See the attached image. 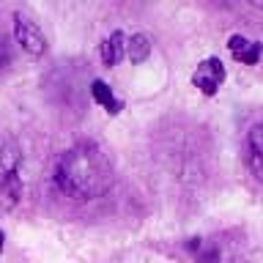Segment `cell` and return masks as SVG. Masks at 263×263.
<instances>
[{
	"mask_svg": "<svg viewBox=\"0 0 263 263\" xmlns=\"http://www.w3.org/2000/svg\"><path fill=\"white\" fill-rule=\"evenodd\" d=\"M151 55V39L145 33H135L132 39H126V58L132 63H143Z\"/></svg>",
	"mask_w": 263,
	"mask_h": 263,
	"instance_id": "8",
	"label": "cell"
},
{
	"mask_svg": "<svg viewBox=\"0 0 263 263\" xmlns=\"http://www.w3.org/2000/svg\"><path fill=\"white\" fill-rule=\"evenodd\" d=\"M228 49H230V55H233L238 63L255 66L260 61L263 44H260V41H250V39H244V36H238V33H236V36L228 39Z\"/></svg>",
	"mask_w": 263,
	"mask_h": 263,
	"instance_id": "5",
	"label": "cell"
},
{
	"mask_svg": "<svg viewBox=\"0 0 263 263\" xmlns=\"http://www.w3.org/2000/svg\"><path fill=\"white\" fill-rule=\"evenodd\" d=\"M250 170H252V176L263 184V156L258 154H250Z\"/></svg>",
	"mask_w": 263,
	"mask_h": 263,
	"instance_id": "10",
	"label": "cell"
},
{
	"mask_svg": "<svg viewBox=\"0 0 263 263\" xmlns=\"http://www.w3.org/2000/svg\"><path fill=\"white\" fill-rule=\"evenodd\" d=\"M55 184L71 200H96L112 184V167L96 143H77L61 154L55 164Z\"/></svg>",
	"mask_w": 263,
	"mask_h": 263,
	"instance_id": "1",
	"label": "cell"
},
{
	"mask_svg": "<svg viewBox=\"0 0 263 263\" xmlns=\"http://www.w3.org/2000/svg\"><path fill=\"white\" fill-rule=\"evenodd\" d=\"M123 58H126V33L115 30L102 41V63L110 69V66H118Z\"/></svg>",
	"mask_w": 263,
	"mask_h": 263,
	"instance_id": "6",
	"label": "cell"
},
{
	"mask_svg": "<svg viewBox=\"0 0 263 263\" xmlns=\"http://www.w3.org/2000/svg\"><path fill=\"white\" fill-rule=\"evenodd\" d=\"M14 39H16V44L33 58L47 52V39H44V33H41V28L22 14H14Z\"/></svg>",
	"mask_w": 263,
	"mask_h": 263,
	"instance_id": "3",
	"label": "cell"
},
{
	"mask_svg": "<svg viewBox=\"0 0 263 263\" xmlns=\"http://www.w3.org/2000/svg\"><path fill=\"white\" fill-rule=\"evenodd\" d=\"M22 148L14 137L0 140V209L14 211L22 203Z\"/></svg>",
	"mask_w": 263,
	"mask_h": 263,
	"instance_id": "2",
	"label": "cell"
},
{
	"mask_svg": "<svg viewBox=\"0 0 263 263\" xmlns=\"http://www.w3.org/2000/svg\"><path fill=\"white\" fill-rule=\"evenodd\" d=\"M90 96H93V102L99 107H104L107 115H118L123 110V102L112 93V88L107 85L104 80H93V82H90Z\"/></svg>",
	"mask_w": 263,
	"mask_h": 263,
	"instance_id": "7",
	"label": "cell"
},
{
	"mask_svg": "<svg viewBox=\"0 0 263 263\" xmlns=\"http://www.w3.org/2000/svg\"><path fill=\"white\" fill-rule=\"evenodd\" d=\"M247 143H250V154L263 156V123H255V126L250 129V137H247Z\"/></svg>",
	"mask_w": 263,
	"mask_h": 263,
	"instance_id": "9",
	"label": "cell"
},
{
	"mask_svg": "<svg viewBox=\"0 0 263 263\" xmlns=\"http://www.w3.org/2000/svg\"><path fill=\"white\" fill-rule=\"evenodd\" d=\"M3 244H6V236H3V230H0V252H3Z\"/></svg>",
	"mask_w": 263,
	"mask_h": 263,
	"instance_id": "13",
	"label": "cell"
},
{
	"mask_svg": "<svg viewBox=\"0 0 263 263\" xmlns=\"http://www.w3.org/2000/svg\"><path fill=\"white\" fill-rule=\"evenodd\" d=\"M8 63H11V47H8L6 36L0 33V69H6Z\"/></svg>",
	"mask_w": 263,
	"mask_h": 263,
	"instance_id": "11",
	"label": "cell"
},
{
	"mask_svg": "<svg viewBox=\"0 0 263 263\" xmlns=\"http://www.w3.org/2000/svg\"><path fill=\"white\" fill-rule=\"evenodd\" d=\"M222 82H225V66H222L219 58H205V61L195 69V74H192V85L200 88L205 96L217 93Z\"/></svg>",
	"mask_w": 263,
	"mask_h": 263,
	"instance_id": "4",
	"label": "cell"
},
{
	"mask_svg": "<svg viewBox=\"0 0 263 263\" xmlns=\"http://www.w3.org/2000/svg\"><path fill=\"white\" fill-rule=\"evenodd\" d=\"M219 260V250H209L200 255V263H217Z\"/></svg>",
	"mask_w": 263,
	"mask_h": 263,
	"instance_id": "12",
	"label": "cell"
}]
</instances>
